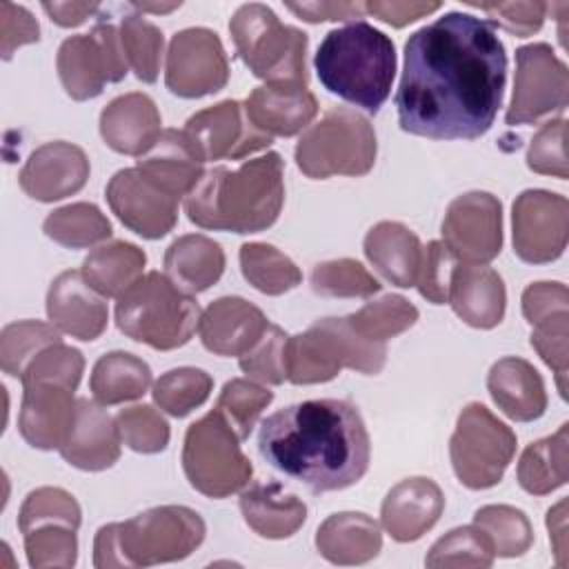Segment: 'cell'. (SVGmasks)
I'll return each instance as SVG.
<instances>
[{
  "label": "cell",
  "mask_w": 569,
  "mask_h": 569,
  "mask_svg": "<svg viewBox=\"0 0 569 569\" xmlns=\"http://www.w3.org/2000/svg\"><path fill=\"white\" fill-rule=\"evenodd\" d=\"M493 549L487 536L476 527H456L442 538H438L427 558V567H491Z\"/></svg>",
  "instance_id": "obj_46"
},
{
  "label": "cell",
  "mask_w": 569,
  "mask_h": 569,
  "mask_svg": "<svg viewBox=\"0 0 569 569\" xmlns=\"http://www.w3.org/2000/svg\"><path fill=\"white\" fill-rule=\"evenodd\" d=\"M469 7H476L489 16V24H498L516 38L533 36L547 13L545 2H473L465 0Z\"/></svg>",
  "instance_id": "obj_55"
},
{
  "label": "cell",
  "mask_w": 569,
  "mask_h": 569,
  "mask_svg": "<svg viewBox=\"0 0 569 569\" xmlns=\"http://www.w3.org/2000/svg\"><path fill=\"white\" fill-rule=\"evenodd\" d=\"M89 158L78 144L53 140L31 151L18 182L29 198L56 202L78 193L89 178Z\"/></svg>",
  "instance_id": "obj_19"
},
{
  "label": "cell",
  "mask_w": 569,
  "mask_h": 569,
  "mask_svg": "<svg viewBox=\"0 0 569 569\" xmlns=\"http://www.w3.org/2000/svg\"><path fill=\"white\" fill-rule=\"evenodd\" d=\"M160 111L156 102L140 91L113 98L100 113V136L118 153L142 156L160 138Z\"/></svg>",
  "instance_id": "obj_26"
},
{
  "label": "cell",
  "mask_w": 569,
  "mask_h": 569,
  "mask_svg": "<svg viewBox=\"0 0 569 569\" xmlns=\"http://www.w3.org/2000/svg\"><path fill=\"white\" fill-rule=\"evenodd\" d=\"M213 380L204 369L178 367L153 382V402L169 416L184 418L209 398Z\"/></svg>",
  "instance_id": "obj_43"
},
{
  "label": "cell",
  "mask_w": 569,
  "mask_h": 569,
  "mask_svg": "<svg viewBox=\"0 0 569 569\" xmlns=\"http://www.w3.org/2000/svg\"><path fill=\"white\" fill-rule=\"evenodd\" d=\"M182 469L189 485L207 498H227L242 491L253 473L238 433L218 409L189 425L182 445Z\"/></svg>",
  "instance_id": "obj_10"
},
{
  "label": "cell",
  "mask_w": 569,
  "mask_h": 569,
  "mask_svg": "<svg viewBox=\"0 0 569 569\" xmlns=\"http://www.w3.org/2000/svg\"><path fill=\"white\" fill-rule=\"evenodd\" d=\"M120 44L127 64L142 82H156L160 73V60L164 49L162 31L138 13H127L120 22Z\"/></svg>",
  "instance_id": "obj_42"
},
{
  "label": "cell",
  "mask_w": 569,
  "mask_h": 569,
  "mask_svg": "<svg viewBox=\"0 0 569 569\" xmlns=\"http://www.w3.org/2000/svg\"><path fill=\"white\" fill-rule=\"evenodd\" d=\"M547 527L556 553V565L567 567V500H560L547 511Z\"/></svg>",
  "instance_id": "obj_61"
},
{
  "label": "cell",
  "mask_w": 569,
  "mask_h": 569,
  "mask_svg": "<svg viewBox=\"0 0 569 569\" xmlns=\"http://www.w3.org/2000/svg\"><path fill=\"white\" fill-rule=\"evenodd\" d=\"M53 342H60V333L53 325L40 320H18L4 325L0 331L2 371L20 380L31 360Z\"/></svg>",
  "instance_id": "obj_41"
},
{
  "label": "cell",
  "mask_w": 569,
  "mask_h": 569,
  "mask_svg": "<svg viewBox=\"0 0 569 569\" xmlns=\"http://www.w3.org/2000/svg\"><path fill=\"white\" fill-rule=\"evenodd\" d=\"M287 340L284 329L269 322L258 342L240 356V369L247 378L260 385H282L287 380Z\"/></svg>",
  "instance_id": "obj_49"
},
{
  "label": "cell",
  "mask_w": 569,
  "mask_h": 569,
  "mask_svg": "<svg viewBox=\"0 0 569 569\" xmlns=\"http://www.w3.org/2000/svg\"><path fill=\"white\" fill-rule=\"evenodd\" d=\"M284 202L282 158L276 151L238 169L213 167L184 198L187 218L213 231L258 233L271 227Z\"/></svg>",
  "instance_id": "obj_3"
},
{
  "label": "cell",
  "mask_w": 569,
  "mask_h": 569,
  "mask_svg": "<svg viewBox=\"0 0 569 569\" xmlns=\"http://www.w3.org/2000/svg\"><path fill=\"white\" fill-rule=\"evenodd\" d=\"M144 264L147 256L138 244L111 240L93 249L80 271L102 298H120L142 276Z\"/></svg>",
  "instance_id": "obj_35"
},
{
  "label": "cell",
  "mask_w": 569,
  "mask_h": 569,
  "mask_svg": "<svg viewBox=\"0 0 569 569\" xmlns=\"http://www.w3.org/2000/svg\"><path fill=\"white\" fill-rule=\"evenodd\" d=\"M240 269L244 280L267 296H280L302 282L296 262L267 242H244L240 247Z\"/></svg>",
  "instance_id": "obj_38"
},
{
  "label": "cell",
  "mask_w": 569,
  "mask_h": 569,
  "mask_svg": "<svg viewBox=\"0 0 569 569\" xmlns=\"http://www.w3.org/2000/svg\"><path fill=\"white\" fill-rule=\"evenodd\" d=\"M567 313L569 291L562 282H531L522 291V316L531 327Z\"/></svg>",
  "instance_id": "obj_56"
},
{
  "label": "cell",
  "mask_w": 569,
  "mask_h": 569,
  "mask_svg": "<svg viewBox=\"0 0 569 569\" xmlns=\"http://www.w3.org/2000/svg\"><path fill=\"white\" fill-rule=\"evenodd\" d=\"M107 202L133 233L158 240L178 222V198L149 182L136 167L120 169L107 184Z\"/></svg>",
  "instance_id": "obj_18"
},
{
  "label": "cell",
  "mask_w": 569,
  "mask_h": 569,
  "mask_svg": "<svg viewBox=\"0 0 569 569\" xmlns=\"http://www.w3.org/2000/svg\"><path fill=\"white\" fill-rule=\"evenodd\" d=\"M473 525L491 542L493 556H522L533 542V529L525 511L511 505H485L473 513Z\"/></svg>",
  "instance_id": "obj_39"
},
{
  "label": "cell",
  "mask_w": 569,
  "mask_h": 569,
  "mask_svg": "<svg viewBox=\"0 0 569 569\" xmlns=\"http://www.w3.org/2000/svg\"><path fill=\"white\" fill-rule=\"evenodd\" d=\"M311 289L329 298H369L380 291V282L358 260L338 258L313 267Z\"/></svg>",
  "instance_id": "obj_47"
},
{
  "label": "cell",
  "mask_w": 569,
  "mask_h": 569,
  "mask_svg": "<svg viewBox=\"0 0 569 569\" xmlns=\"http://www.w3.org/2000/svg\"><path fill=\"white\" fill-rule=\"evenodd\" d=\"M84 371V358L76 347L60 342L49 345L47 349H42L31 365L27 367V371L22 373L20 382H58L64 385L69 389H78L80 378Z\"/></svg>",
  "instance_id": "obj_51"
},
{
  "label": "cell",
  "mask_w": 569,
  "mask_h": 569,
  "mask_svg": "<svg viewBox=\"0 0 569 569\" xmlns=\"http://www.w3.org/2000/svg\"><path fill=\"white\" fill-rule=\"evenodd\" d=\"M273 391L251 378H231L224 382L216 409L233 427L240 440L249 438L262 411L271 405Z\"/></svg>",
  "instance_id": "obj_44"
},
{
  "label": "cell",
  "mask_w": 569,
  "mask_h": 569,
  "mask_svg": "<svg viewBox=\"0 0 569 569\" xmlns=\"http://www.w3.org/2000/svg\"><path fill=\"white\" fill-rule=\"evenodd\" d=\"M47 316L58 331L84 342L96 340L109 320L107 302L82 271H62L53 278L47 291Z\"/></svg>",
  "instance_id": "obj_22"
},
{
  "label": "cell",
  "mask_w": 569,
  "mask_h": 569,
  "mask_svg": "<svg viewBox=\"0 0 569 569\" xmlns=\"http://www.w3.org/2000/svg\"><path fill=\"white\" fill-rule=\"evenodd\" d=\"M22 387L18 413L20 436L36 449H60L76 416L78 400L73 398V389L58 382H27Z\"/></svg>",
  "instance_id": "obj_20"
},
{
  "label": "cell",
  "mask_w": 569,
  "mask_h": 569,
  "mask_svg": "<svg viewBox=\"0 0 569 569\" xmlns=\"http://www.w3.org/2000/svg\"><path fill=\"white\" fill-rule=\"evenodd\" d=\"M120 431L104 405L78 398L73 425L60 445V456L76 469L102 471L120 458Z\"/></svg>",
  "instance_id": "obj_21"
},
{
  "label": "cell",
  "mask_w": 569,
  "mask_h": 569,
  "mask_svg": "<svg viewBox=\"0 0 569 569\" xmlns=\"http://www.w3.org/2000/svg\"><path fill=\"white\" fill-rule=\"evenodd\" d=\"M56 69L69 98L89 100L100 96L107 82H120L129 69L120 31L100 18L89 33L69 36L58 49Z\"/></svg>",
  "instance_id": "obj_12"
},
{
  "label": "cell",
  "mask_w": 569,
  "mask_h": 569,
  "mask_svg": "<svg viewBox=\"0 0 569 569\" xmlns=\"http://www.w3.org/2000/svg\"><path fill=\"white\" fill-rule=\"evenodd\" d=\"M385 345L362 338L345 318H320L287 340V380L318 385L333 380L345 367L376 376L385 367Z\"/></svg>",
  "instance_id": "obj_8"
},
{
  "label": "cell",
  "mask_w": 569,
  "mask_h": 569,
  "mask_svg": "<svg viewBox=\"0 0 569 569\" xmlns=\"http://www.w3.org/2000/svg\"><path fill=\"white\" fill-rule=\"evenodd\" d=\"M513 251L531 264L551 262L562 256L569 233V202L565 196L527 189L511 207Z\"/></svg>",
  "instance_id": "obj_15"
},
{
  "label": "cell",
  "mask_w": 569,
  "mask_h": 569,
  "mask_svg": "<svg viewBox=\"0 0 569 569\" xmlns=\"http://www.w3.org/2000/svg\"><path fill=\"white\" fill-rule=\"evenodd\" d=\"M40 40V24L29 9L13 2H0V51L9 60L22 44Z\"/></svg>",
  "instance_id": "obj_57"
},
{
  "label": "cell",
  "mask_w": 569,
  "mask_h": 569,
  "mask_svg": "<svg viewBox=\"0 0 569 569\" xmlns=\"http://www.w3.org/2000/svg\"><path fill=\"white\" fill-rule=\"evenodd\" d=\"M569 102V71L547 42L516 49L513 96L505 122L529 124L542 116L562 111Z\"/></svg>",
  "instance_id": "obj_13"
},
{
  "label": "cell",
  "mask_w": 569,
  "mask_h": 569,
  "mask_svg": "<svg viewBox=\"0 0 569 569\" xmlns=\"http://www.w3.org/2000/svg\"><path fill=\"white\" fill-rule=\"evenodd\" d=\"M445 496L431 478H405L389 489L380 507V522L396 542L422 538L442 516Z\"/></svg>",
  "instance_id": "obj_24"
},
{
  "label": "cell",
  "mask_w": 569,
  "mask_h": 569,
  "mask_svg": "<svg viewBox=\"0 0 569 569\" xmlns=\"http://www.w3.org/2000/svg\"><path fill=\"white\" fill-rule=\"evenodd\" d=\"M80 505L76 498L60 487H40L31 491L18 513V529L24 533L42 522H67L80 527Z\"/></svg>",
  "instance_id": "obj_50"
},
{
  "label": "cell",
  "mask_w": 569,
  "mask_h": 569,
  "mask_svg": "<svg viewBox=\"0 0 569 569\" xmlns=\"http://www.w3.org/2000/svg\"><path fill=\"white\" fill-rule=\"evenodd\" d=\"M316 549L331 565H365L380 553L382 533L371 516L340 511L318 527Z\"/></svg>",
  "instance_id": "obj_31"
},
{
  "label": "cell",
  "mask_w": 569,
  "mask_h": 569,
  "mask_svg": "<svg viewBox=\"0 0 569 569\" xmlns=\"http://www.w3.org/2000/svg\"><path fill=\"white\" fill-rule=\"evenodd\" d=\"M438 9H440V2H420V0H369L365 4V11H369L373 18L398 29Z\"/></svg>",
  "instance_id": "obj_58"
},
{
  "label": "cell",
  "mask_w": 569,
  "mask_h": 569,
  "mask_svg": "<svg viewBox=\"0 0 569 569\" xmlns=\"http://www.w3.org/2000/svg\"><path fill=\"white\" fill-rule=\"evenodd\" d=\"M136 169L158 189L180 200L187 198L204 176V160L184 129H164L153 147L138 158Z\"/></svg>",
  "instance_id": "obj_25"
},
{
  "label": "cell",
  "mask_w": 569,
  "mask_h": 569,
  "mask_svg": "<svg viewBox=\"0 0 569 569\" xmlns=\"http://www.w3.org/2000/svg\"><path fill=\"white\" fill-rule=\"evenodd\" d=\"M453 313L476 329H493L505 318L507 291L498 271L485 264H456L449 300Z\"/></svg>",
  "instance_id": "obj_27"
},
{
  "label": "cell",
  "mask_w": 569,
  "mask_h": 569,
  "mask_svg": "<svg viewBox=\"0 0 569 569\" xmlns=\"http://www.w3.org/2000/svg\"><path fill=\"white\" fill-rule=\"evenodd\" d=\"M133 9H140V11H151V13H169L173 9L180 7V2H171V4H149V2H133L131 4Z\"/></svg>",
  "instance_id": "obj_62"
},
{
  "label": "cell",
  "mask_w": 569,
  "mask_h": 569,
  "mask_svg": "<svg viewBox=\"0 0 569 569\" xmlns=\"http://www.w3.org/2000/svg\"><path fill=\"white\" fill-rule=\"evenodd\" d=\"M151 387L149 365L129 351H109L91 369L89 389L93 400L111 407L142 398Z\"/></svg>",
  "instance_id": "obj_36"
},
{
  "label": "cell",
  "mask_w": 569,
  "mask_h": 569,
  "mask_svg": "<svg viewBox=\"0 0 569 569\" xmlns=\"http://www.w3.org/2000/svg\"><path fill=\"white\" fill-rule=\"evenodd\" d=\"M565 133H567L565 118L547 120L536 131V136L529 142V149H527V167L533 173L553 176V178H560V180L569 178Z\"/></svg>",
  "instance_id": "obj_52"
},
{
  "label": "cell",
  "mask_w": 569,
  "mask_h": 569,
  "mask_svg": "<svg viewBox=\"0 0 569 569\" xmlns=\"http://www.w3.org/2000/svg\"><path fill=\"white\" fill-rule=\"evenodd\" d=\"M184 133L204 162L240 160L267 149L273 140L249 120L238 100H222L193 113L184 124Z\"/></svg>",
  "instance_id": "obj_17"
},
{
  "label": "cell",
  "mask_w": 569,
  "mask_h": 569,
  "mask_svg": "<svg viewBox=\"0 0 569 569\" xmlns=\"http://www.w3.org/2000/svg\"><path fill=\"white\" fill-rule=\"evenodd\" d=\"M229 33L240 60L267 84L307 87V44L309 38L298 27L280 18L260 2L236 9L229 20Z\"/></svg>",
  "instance_id": "obj_7"
},
{
  "label": "cell",
  "mask_w": 569,
  "mask_h": 569,
  "mask_svg": "<svg viewBox=\"0 0 569 569\" xmlns=\"http://www.w3.org/2000/svg\"><path fill=\"white\" fill-rule=\"evenodd\" d=\"M249 120L267 136H296L311 124L318 100L307 87L262 84L242 102Z\"/></svg>",
  "instance_id": "obj_28"
},
{
  "label": "cell",
  "mask_w": 569,
  "mask_h": 569,
  "mask_svg": "<svg viewBox=\"0 0 569 569\" xmlns=\"http://www.w3.org/2000/svg\"><path fill=\"white\" fill-rule=\"evenodd\" d=\"M378 142L371 122L349 109L333 107L311 124L296 144L298 169L313 180L365 176L376 164Z\"/></svg>",
  "instance_id": "obj_9"
},
{
  "label": "cell",
  "mask_w": 569,
  "mask_h": 569,
  "mask_svg": "<svg viewBox=\"0 0 569 569\" xmlns=\"http://www.w3.org/2000/svg\"><path fill=\"white\" fill-rule=\"evenodd\" d=\"M458 260L445 242L431 240L422 247V260L416 278V287L431 305H445L449 300V284Z\"/></svg>",
  "instance_id": "obj_54"
},
{
  "label": "cell",
  "mask_w": 569,
  "mask_h": 569,
  "mask_svg": "<svg viewBox=\"0 0 569 569\" xmlns=\"http://www.w3.org/2000/svg\"><path fill=\"white\" fill-rule=\"evenodd\" d=\"M76 527L67 522H42L22 533L29 567L33 569H67L78 560Z\"/></svg>",
  "instance_id": "obj_45"
},
{
  "label": "cell",
  "mask_w": 569,
  "mask_h": 569,
  "mask_svg": "<svg viewBox=\"0 0 569 569\" xmlns=\"http://www.w3.org/2000/svg\"><path fill=\"white\" fill-rule=\"evenodd\" d=\"M229 80V60L216 31L189 27L178 31L167 49L164 84L180 98L218 93Z\"/></svg>",
  "instance_id": "obj_14"
},
{
  "label": "cell",
  "mask_w": 569,
  "mask_h": 569,
  "mask_svg": "<svg viewBox=\"0 0 569 569\" xmlns=\"http://www.w3.org/2000/svg\"><path fill=\"white\" fill-rule=\"evenodd\" d=\"M516 453V433L485 405L469 402L456 420L449 456L456 478L469 489L496 487Z\"/></svg>",
  "instance_id": "obj_11"
},
{
  "label": "cell",
  "mask_w": 569,
  "mask_h": 569,
  "mask_svg": "<svg viewBox=\"0 0 569 569\" xmlns=\"http://www.w3.org/2000/svg\"><path fill=\"white\" fill-rule=\"evenodd\" d=\"M347 318L362 338L385 345L389 338H396L416 325L418 309L405 296L387 293L367 302L362 309Z\"/></svg>",
  "instance_id": "obj_40"
},
{
  "label": "cell",
  "mask_w": 569,
  "mask_h": 569,
  "mask_svg": "<svg viewBox=\"0 0 569 569\" xmlns=\"http://www.w3.org/2000/svg\"><path fill=\"white\" fill-rule=\"evenodd\" d=\"M258 451L276 471L325 493L347 489L367 473L371 440L351 402L318 398L267 416Z\"/></svg>",
  "instance_id": "obj_2"
},
{
  "label": "cell",
  "mask_w": 569,
  "mask_h": 569,
  "mask_svg": "<svg viewBox=\"0 0 569 569\" xmlns=\"http://www.w3.org/2000/svg\"><path fill=\"white\" fill-rule=\"evenodd\" d=\"M507 53L493 27L447 11L405 42L396 91L400 129L431 140L485 136L502 104Z\"/></svg>",
  "instance_id": "obj_1"
},
{
  "label": "cell",
  "mask_w": 569,
  "mask_h": 569,
  "mask_svg": "<svg viewBox=\"0 0 569 569\" xmlns=\"http://www.w3.org/2000/svg\"><path fill=\"white\" fill-rule=\"evenodd\" d=\"M313 67L327 91L367 113H378L391 93L396 47L373 24L351 20L322 38Z\"/></svg>",
  "instance_id": "obj_4"
},
{
  "label": "cell",
  "mask_w": 569,
  "mask_h": 569,
  "mask_svg": "<svg viewBox=\"0 0 569 569\" xmlns=\"http://www.w3.org/2000/svg\"><path fill=\"white\" fill-rule=\"evenodd\" d=\"M287 9L305 22H327V20H351L362 18L365 4L360 2H289Z\"/></svg>",
  "instance_id": "obj_59"
},
{
  "label": "cell",
  "mask_w": 569,
  "mask_h": 569,
  "mask_svg": "<svg viewBox=\"0 0 569 569\" xmlns=\"http://www.w3.org/2000/svg\"><path fill=\"white\" fill-rule=\"evenodd\" d=\"M487 389L498 409L516 422L538 420L547 409L542 376L522 358L496 360L487 373Z\"/></svg>",
  "instance_id": "obj_29"
},
{
  "label": "cell",
  "mask_w": 569,
  "mask_h": 569,
  "mask_svg": "<svg viewBox=\"0 0 569 569\" xmlns=\"http://www.w3.org/2000/svg\"><path fill=\"white\" fill-rule=\"evenodd\" d=\"M442 242L456 260L491 262L502 249V202L489 191L453 198L442 220Z\"/></svg>",
  "instance_id": "obj_16"
},
{
  "label": "cell",
  "mask_w": 569,
  "mask_h": 569,
  "mask_svg": "<svg viewBox=\"0 0 569 569\" xmlns=\"http://www.w3.org/2000/svg\"><path fill=\"white\" fill-rule=\"evenodd\" d=\"M224 271L222 247L202 233L176 238L164 251V273L187 293H202L220 280Z\"/></svg>",
  "instance_id": "obj_33"
},
{
  "label": "cell",
  "mask_w": 569,
  "mask_h": 569,
  "mask_svg": "<svg viewBox=\"0 0 569 569\" xmlns=\"http://www.w3.org/2000/svg\"><path fill=\"white\" fill-rule=\"evenodd\" d=\"M531 347L542 362L553 371L562 398H567V356H569V313L533 325L529 336Z\"/></svg>",
  "instance_id": "obj_53"
},
{
  "label": "cell",
  "mask_w": 569,
  "mask_h": 569,
  "mask_svg": "<svg viewBox=\"0 0 569 569\" xmlns=\"http://www.w3.org/2000/svg\"><path fill=\"white\" fill-rule=\"evenodd\" d=\"M365 256L387 282L407 289L416 284L422 244L402 222L382 220L367 231Z\"/></svg>",
  "instance_id": "obj_32"
},
{
  "label": "cell",
  "mask_w": 569,
  "mask_h": 569,
  "mask_svg": "<svg viewBox=\"0 0 569 569\" xmlns=\"http://www.w3.org/2000/svg\"><path fill=\"white\" fill-rule=\"evenodd\" d=\"M47 16L60 27H78L100 11L98 2H42Z\"/></svg>",
  "instance_id": "obj_60"
},
{
  "label": "cell",
  "mask_w": 569,
  "mask_h": 569,
  "mask_svg": "<svg viewBox=\"0 0 569 569\" xmlns=\"http://www.w3.org/2000/svg\"><path fill=\"white\" fill-rule=\"evenodd\" d=\"M116 425L122 442L138 453H158L169 445V425L151 405H133L120 409Z\"/></svg>",
  "instance_id": "obj_48"
},
{
  "label": "cell",
  "mask_w": 569,
  "mask_h": 569,
  "mask_svg": "<svg viewBox=\"0 0 569 569\" xmlns=\"http://www.w3.org/2000/svg\"><path fill=\"white\" fill-rule=\"evenodd\" d=\"M200 316L196 298L160 271L140 276L116 302L118 329L158 351L187 345L200 325Z\"/></svg>",
  "instance_id": "obj_6"
},
{
  "label": "cell",
  "mask_w": 569,
  "mask_h": 569,
  "mask_svg": "<svg viewBox=\"0 0 569 569\" xmlns=\"http://www.w3.org/2000/svg\"><path fill=\"white\" fill-rule=\"evenodd\" d=\"M518 485L531 496H547L562 487L569 476V425L531 442L518 460Z\"/></svg>",
  "instance_id": "obj_34"
},
{
  "label": "cell",
  "mask_w": 569,
  "mask_h": 569,
  "mask_svg": "<svg viewBox=\"0 0 569 569\" xmlns=\"http://www.w3.org/2000/svg\"><path fill=\"white\" fill-rule=\"evenodd\" d=\"M244 522L262 538L282 540L293 536L307 520L305 502L280 482H253L240 493Z\"/></svg>",
  "instance_id": "obj_30"
},
{
  "label": "cell",
  "mask_w": 569,
  "mask_h": 569,
  "mask_svg": "<svg viewBox=\"0 0 569 569\" xmlns=\"http://www.w3.org/2000/svg\"><path fill=\"white\" fill-rule=\"evenodd\" d=\"M207 527L198 511L182 505L147 509L124 522L102 525L93 538V567H151L191 556Z\"/></svg>",
  "instance_id": "obj_5"
},
{
  "label": "cell",
  "mask_w": 569,
  "mask_h": 569,
  "mask_svg": "<svg viewBox=\"0 0 569 569\" xmlns=\"http://www.w3.org/2000/svg\"><path fill=\"white\" fill-rule=\"evenodd\" d=\"M42 231L67 249H87L111 236V222L93 202H71L53 209Z\"/></svg>",
  "instance_id": "obj_37"
},
{
  "label": "cell",
  "mask_w": 569,
  "mask_h": 569,
  "mask_svg": "<svg viewBox=\"0 0 569 569\" xmlns=\"http://www.w3.org/2000/svg\"><path fill=\"white\" fill-rule=\"evenodd\" d=\"M269 327L267 316L240 296L213 300L200 316L198 333L207 351L216 356H244Z\"/></svg>",
  "instance_id": "obj_23"
}]
</instances>
